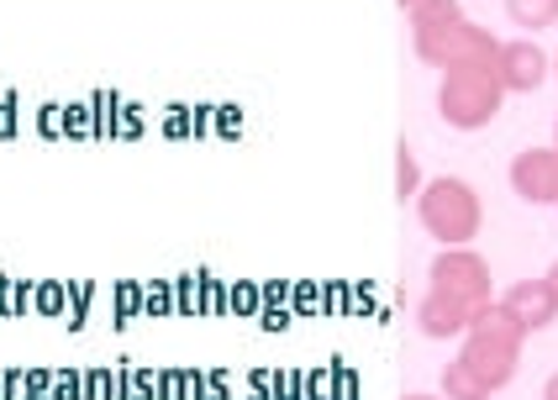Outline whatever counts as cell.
Here are the masks:
<instances>
[{
    "label": "cell",
    "instance_id": "cell-8",
    "mask_svg": "<svg viewBox=\"0 0 558 400\" xmlns=\"http://www.w3.org/2000/svg\"><path fill=\"white\" fill-rule=\"evenodd\" d=\"M500 85H506V95L511 90H522V95H532L548 74H554V59L532 43V37H522V43H500Z\"/></svg>",
    "mask_w": 558,
    "mask_h": 400
},
{
    "label": "cell",
    "instance_id": "cell-11",
    "mask_svg": "<svg viewBox=\"0 0 558 400\" xmlns=\"http://www.w3.org/2000/svg\"><path fill=\"white\" fill-rule=\"evenodd\" d=\"M442 396L448 400H490V390H485V379H480L474 369L448 364V369H442Z\"/></svg>",
    "mask_w": 558,
    "mask_h": 400
},
{
    "label": "cell",
    "instance_id": "cell-17",
    "mask_svg": "<svg viewBox=\"0 0 558 400\" xmlns=\"http://www.w3.org/2000/svg\"><path fill=\"white\" fill-rule=\"evenodd\" d=\"M554 148H558V122H554Z\"/></svg>",
    "mask_w": 558,
    "mask_h": 400
},
{
    "label": "cell",
    "instance_id": "cell-1",
    "mask_svg": "<svg viewBox=\"0 0 558 400\" xmlns=\"http://www.w3.org/2000/svg\"><path fill=\"white\" fill-rule=\"evenodd\" d=\"M411 48L416 59L433 63V69H496L500 63V43L485 27L464 22L459 0H422L411 11Z\"/></svg>",
    "mask_w": 558,
    "mask_h": 400
},
{
    "label": "cell",
    "instance_id": "cell-9",
    "mask_svg": "<svg viewBox=\"0 0 558 400\" xmlns=\"http://www.w3.org/2000/svg\"><path fill=\"white\" fill-rule=\"evenodd\" d=\"M469 316H474L469 306H459V301H448V295L427 290V295H422V306H416V327H422L427 338H464Z\"/></svg>",
    "mask_w": 558,
    "mask_h": 400
},
{
    "label": "cell",
    "instance_id": "cell-14",
    "mask_svg": "<svg viewBox=\"0 0 558 400\" xmlns=\"http://www.w3.org/2000/svg\"><path fill=\"white\" fill-rule=\"evenodd\" d=\"M396 5H401V11H405V5H411V11H416V5H422V0H396Z\"/></svg>",
    "mask_w": 558,
    "mask_h": 400
},
{
    "label": "cell",
    "instance_id": "cell-18",
    "mask_svg": "<svg viewBox=\"0 0 558 400\" xmlns=\"http://www.w3.org/2000/svg\"><path fill=\"white\" fill-rule=\"evenodd\" d=\"M554 74H558V53H554Z\"/></svg>",
    "mask_w": 558,
    "mask_h": 400
},
{
    "label": "cell",
    "instance_id": "cell-6",
    "mask_svg": "<svg viewBox=\"0 0 558 400\" xmlns=\"http://www.w3.org/2000/svg\"><path fill=\"white\" fill-rule=\"evenodd\" d=\"M500 306L511 311L517 327L532 338V332H543V327L558 322V284L554 279H517V284H506Z\"/></svg>",
    "mask_w": 558,
    "mask_h": 400
},
{
    "label": "cell",
    "instance_id": "cell-15",
    "mask_svg": "<svg viewBox=\"0 0 558 400\" xmlns=\"http://www.w3.org/2000/svg\"><path fill=\"white\" fill-rule=\"evenodd\" d=\"M401 400H437V396H401Z\"/></svg>",
    "mask_w": 558,
    "mask_h": 400
},
{
    "label": "cell",
    "instance_id": "cell-5",
    "mask_svg": "<svg viewBox=\"0 0 558 400\" xmlns=\"http://www.w3.org/2000/svg\"><path fill=\"white\" fill-rule=\"evenodd\" d=\"M427 284H433L437 295H448V301H459V306L480 311L490 301V264H485L474 247H448V253L433 258Z\"/></svg>",
    "mask_w": 558,
    "mask_h": 400
},
{
    "label": "cell",
    "instance_id": "cell-16",
    "mask_svg": "<svg viewBox=\"0 0 558 400\" xmlns=\"http://www.w3.org/2000/svg\"><path fill=\"white\" fill-rule=\"evenodd\" d=\"M548 279H554V284H558V264H554V269H548Z\"/></svg>",
    "mask_w": 558,
    "mask_h": 400
},
{
    "label": "cell",
    "instance_id": "cell-10",
    "mask_svg": "<svg viewBox=\"0 0 558 400\" xmlns=\"http://www.w3.org/2000/svg\"><path fill=\"white\" fill-rule=\"evenodd\" d=\"M506 16H511L517 27L543 32L558 22V0H506Z\"/></svg>",
    "mask_w": 558,
    "mask_h": 400
},
{
    "label": "cell",
    "instance_id": "cell-12",
    "mask_svg": "<svg viewBox=\"0 0 558 400\" xmlns=\"http://www.w3.org/2000/svg\"><path fill=\"white\" fill-rule=\"evenodd\" d=\"M396 190H401V201L411 195V190H422V174H416V154L411 148H396Z\"/></svg>",
    "mask_w": 558,
    "mask_h": 400
},
{
    "label": "cell",
    "instance_id": "cell-13",
    "mask_svg": "<svg viewBox=\"0 0 558 400\" xmlns=\"http://www.w3.org/2000/svg\"><path fill=\"white\" fill-rule=\"evenodd\" d=\"M543 400H558V374L548 379V385H543Z\"/></svg>",
    "mask_w": 558,
    "mask_h": 400
},
{
    "label": "cell",
    "instance_id": "cell-3",
    "mask_svg": "<svg viewBox=\"0 0 558 400\" xmlns=\"http://www.w3.org/2000/svg\"><path fill=\"white\" fill-rule=\"evenodd\" d=\"M416 216H422V227L433 232L437 243L464 247L469 238L480 232L485 206H480V195H474V185H469V180L442 174V180H427V185L416 190Z\"/></svg>",
    "mask_w": 558,
    "mask_h": 400
},
{
    "label": "cell",
    "instance_id": "cell-2",
    "mask_svg": "<svg viewBox=\"0 0 558 400\" xmlns=\"http://www.w3.org/2000/svg\"><path fill=\"white\" fill-rule=\"evenodd\" d=\"M522 342H527V332L517 327V316L500 306V301H485V306L469 316L459 364L480 374L485 390H500V385H511L517 369H522Z\"/></svg>",
    "mask_w": 558,
    "mask_h": 400
},
{
    "label": "cell",
    "instance_id": "cell-7",
    "mask_svg": "<svg viewBox=\"0 0 558 400\" xmlns=\"http://www.w3.org/2000/svg\"><path fill=\"white\" fill-rule=\"evenodd\" d=\"M511 190L532 206H558V148H527L511 158Z\"/></svg>",
    "mask_w": 558,
    "mask_h": 400
},
{
    "label": "cell",
    "instance_id": "cell-4",
    "mask_svg": "<svg viewBox=\"0 0 558 400\" xmlns=\"http://www.w3.org/2000/svg\"><path fill=\"white\" fill-rule=\"evenodd\" d=\"M500 100H506L500 69H448L442 85H437V111H442V122L459 126V132L490 126Z\"/></svg>",
    "mask_w": 558,
    "mask_h": 400
}]
</instances>
